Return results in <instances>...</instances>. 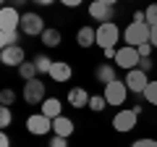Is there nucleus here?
I'll return each instance as SVG.
<instances>
[{
  "label": "nucleus",
  "instance_id": "nucleus-1",
  "mask_svg": "<svg viewBox=\"0 0 157 147\" xmlns=\"http://www.w3.org/2000/svg\"><path fill=\"white\" fill-rule=\"evenodd\" d=\"M149 32H152V26L147 21H131L128 26L123 29V40H126V45L139 47V45H144V42H149Z\"/></svg>",
  "mask_w": 157,
  "mask_h": 147
},
{
  "label": "nucleus",
  "instance_id": "nucleus-2",
  "mask_svg": "<svg viewBox=\"0 0 157 147\" xmlns=\"http://www.w3.org/2000/svg\"><path fill=\"white\" fill-rule=\"evenodd\" d=\"M118 40H121V29H118L115 21H105L97 26V45L102 47V50H107V47H115Z\"/></svg>",
  "mask_w": 157,
  "mask_h": 147
},
{
  "label": "nucleus",
  "instance_id": "nucleus-3",
  "mask_svg": "<svg viewBox=\"0 0 157 147\" xmlns=\"http://www.w3.org/2000/svg\"><path fill=\"white\" fill-rule=\"evenodd\" d=\"M24 100H26L29 105H42V102L47 100V87L42 84L39 76L24 84Z\"/></svg>",
  "mask_w": 157,
  "mask_h": 147
},
{
  "label": "nucleus",
  "instance_id": "nucleus-4",
  "mask_svg": "<svg viewBox=\"0 0 157 147\" xmlns=\"http://www.w3.org/2000/svg\"><path fill=\"white\" fill-rule=\"evenodd\" d=\"M45 18L39 16V13H34V11H26V13H21V32L24 34H29V37H42V32H45Z\"/></svg>",
  "mask_w": 157,
  "mask_h": 147
},
{
  "label": "nucleus",
  "instance_id": "nucleus-5",
  "mask_svg": "<svg viewBox=\"0 0 157 147\" xmlns=\"http://www.w3.org/2000/svg\"><path fill=\"white\" fill-rule=\"evenodd\" d=\"M139 50L131 45H123V47H118V55H115V66H121L123 71H131V68H139Z\"/></svg>",
  "mask_w": 157,
  "mask_h": 147
},
{
  "label": "nucleus",
  "instance_id": "nucleus-6",
  "mask_svg": "<svg viewBox=\"0 0 157 147\" xmlns=\"http://www.w3.org/2000/svg\"><path fill=\"white\" fill-rule=\"evenodd\" d=\"M21 29V13L16 6H3L0 8V32H16Z\"/></svg>",
  "mask_w": 157,
  "mask_h": 147
},
{
  "label": "nucleus",
  "instance_id": "nucleus-7",
  "mask_svg": "<svg viewBox=\"0 0 157 147\" xmlns=\"http://www.w3.org/2000/svg\"><path fill=\"white\" fill-rule=\"evenodd\" d=\"M126 97H128V87H126V81L115 79L113 84H107V87H105V100H107V105L121 108V105L126 102Z\"/></svg>",
  "mask_w": 157,
  "mask_h": 147
},
{
  "label": "nucleus",
  "instance_id": "nucleus-8",
  "mask_svg": "<svg viewBox=\"0 0 157 147\" xmlns=\"http://www.w3.org/2000/svg\"><path fill=\"white\" fill-rule=\"evenodd\" d=\"M136 118H139V116L134 113V108H128V110H126V108H121V110L113 116V129L121 131V134H128V131L136 126Z\"/></svg>",
  "mask_w": 157,
  "mask_h": 147
},
{
  "label": "nucleus",
  "instance_id": "nucleus-9",
  "mask_svg": "<svg viewBox=\"0 0 157 147\" xmlns=\"http://www.w3.org/2000/svg\"><path fill=\"white\" fill-rule=\"evenodd\" d=\"M26 131L34 137H42L47 131H52V118H47L45 113H32L26 118Z\"/></svg>",
  "mask_w": 157,
  "mask_h": 147
},
{
  "label": "nucleus",
  "instance_id": "nucleus-10",
  "mask_svg": "<svg viewBox=\"0 0 157 147\" xmlns=\"http://www.w3.org/2000/svg\"><path fill=\"white\" fill-rule=\"evenodd\" d=\"M126 87H128V92H136V95H144L147 84H149V76H147L141 68H131V71H126Z\"/></svg>",
  "mask_w": 157,
  "mask_h": 147
},
{
  "label": "nucleus",
  "instance_id": "nucleus-11",
  "mask_svg": "<svg viewBox=\"0 0 157 147\" xmlns=\"http://www.w3.org/2000/svg\"><path fill=\"white\" fill-rule=\"evenodd\" d=\"M0 63L3 66H21V63H26V53H24L21 45H13V47H3L0 50Z\"/></svg>",
  "mask_w": 157,
  "mask_h": 147
},
{
  "label": "nucleus",
  "instance_id": "nucleus-12",
  "mask_svg": "<svg viewBox=\"0 0 157 147\" xmlns=\"http://www.w3.org/2000/svg\"><path fill=\"white\" fill-rule=\"evenodd\" d=\"M86 11H89V16L94 18V21H100V24H105V21H113V16H115L113 6H107V3H102V0H92Z\"/></svg>",
  "mask_w": 157,
  "mask_h": 147
},
{
  "label": "nucleus",
  "instance_id": "nucleus-13",
  "mask_svg": "<svg viewBox=\"0 0 157 147\" xmlns=\"http://www.w3.org/2000/svg\"><path fill=\"white\" fill-rule=\"evenodd\" d=\"M94 79L100 81V84H113V81L118 79V66L115 63H100V66L94 68Z\"/></svg>",
  "mask_w": 157,
  "mask_h": 147
},
{
  "label": "nucleus",
  "instance_id": "nucleus-14",
  "mask_svg": "<svg viewBox=\"0 0 157 147\" xmlns=\"http://www.w3.org/2000/svg\"><path fill=\"white\" fill-rule=\"evenodd\" d=\"M89 100H92V95L84 89V87H71L68 89V105L71 108H89Z\"/></svg>",
  "mask_w": 157,
  "mask_h": 147
},
{
  "label": "nucleus",
  "instance_id": "nucleus-15",
  "mask_svg": "<svg viewBox=\"0 0 157 147\" xmlns=\"http://www.w3.org/2000/svg\"><path fill=\"white\" fill-rule=\"evenodd\" d=\"M71 76H73V68L68 66L66 61H55V63H52V68H50V79L52 81L63 84V81H68Z\"/></svg>",
  "mask_w": 157,
  "mask_h": 147
},
{
  "label": "nucleus",
  "instance_id": "nucleus-16",
  "mask_svg": "<svg viewBox=\"0 0 157 147\" xmlns=\"http://www.w3.org/2000/svg\"><path fill=\"white\" fill-rule=\"evenodd\" d=\"M73 129H76V124H73L68 116H58V118H52V134H58V137H71L73 134Z\"/></svg>",
  "mask_w": 157,
  "mask_h": 147
},
{
  "label": "nucleus",
  "instance_id": "nucleus-17",
  "mask_svg": "<svg viewBox=\"0 0 157 147\" xmlns=\"http://www.w3.org/2000/svg\"><path fill=\"white\" fill-rule=\"evenodd\" d=\"M76 45L78 47H92L97 45V29L94 26H81L76 32Z\"/></svg>",
  "mask_w": 157,
  "mask_h": 147
},
{
  "label": "nucleus",
  "instance_id": "nucleus-18",
  "mask_svg": "<svg viewBox=\"0 0 157 147\" xmlns=\"http://www.w3.org/2000/svg\"><path fill=\"white\" fill-rule=\"evenodd\" d=\"M39 113H45L47 118H58V116H63V102L58 100V97H47L45 102H42V110Z\"/></svg>",
  "mask_w": 157,
  "mask_h": 147
},
{
  "label": "nucleus",
  "instance_id": "nucleus-19",
  "mask_svg": "<svg viewBox=\"0 0 157 147\" xmlns=\"http://www.w3.org/2000/svg\"><path fill=\"white\" fill-rule=\"evenodd\" d=\"M39 40H42V45H45V47H58V45L63 42V34L58 32L55 26H47L45 32H42V37H39Z\"/></svg>",
  "mask_w": 157,
  "mask_h": 147
},
{
  "label": "nucleus",
  "instance_id": "nucleus-20",
  "mask_svg": "<svg viewBox=\"0 0 157 147\" xmlns=\"http://www.w3.org/2000/svg\"><path fill=\"white\" fill-rule=\"evenodd\" d=\"M18 40H21V29H16V32H0V50L18 45Z\"/></svg>",
  "mask_w": 157,
  "mask_h": 147
},
{
  "label": "nucleus",
  "instance_id": "nucleus-21",
  "mask_svg": "<svg viewBox=\"0 0 157 147\" xmlns=\"http://www.w3.org/2000/svg\"><path fill=\"white\" fill-rule=\"evenodd\" d=\"M18 76H21L24 81H32V79H37L39 74H37V63H21V66H18Z\"/></svg>",
  "mask_w": 157,
  "mask_h": 147
},
{
  "label": "nucleus",
  "instance_id": "nucleus-22",
  "mask_svg": "<svg viewBox=\"0 0 157 147\" xmlns=\"http://www.w3.org/2000/svg\"><path fill=\"white\" fill-rule=\"evenodd\" d=\"M34 63H37V74H47V76H50V68H52V58L50 55H45V53H42V55H37L34 58Z\"/></svg>",
  "mask_w": 157,
  "mask_h": 147
},
{
  "label": "nucleus",
  "instance_id": "nucleus-23",
  "mask_svg": "<svg viewBox=\"0 0 157 147\" xmlns=\"http://www.w3.org/2000/svg\"><path fill=\"white\" fill-rule=\"evenodd\" d=\"M89 108L94 110V113H102L107 108V100H105V95H92V100H89Z\"/></svg>",
  "mask_w": 157,
  "mask_h": 147
},
{
  "label": "nucleus",
  "instance_id": "nucleus-24",
  "mask_svg": "<svg viewBox=\"0 0 157 147\" xmlns=\"http://www.w3.org/2000/svg\"><path fill=\"white\" fill-rule=\"evenodd\" d=\"M13 121V113H11V108L8 105H0V129H8Z\"/></svg>",
  "mask_w": 157,
  "mask_h": 147
},
{
  "label": "nucleus",
  "instance_id": "nucleus-25",
  "mask_svg": "<svg viewBox=\"0 0 157 147\" xmlns=\"http://www.w3.org/2000/svg\"><path fill=\"white\" fill-rule=\"evenodd\" d=\"M144 100L149 102V105H157V81H149L144 89Z\"/></svg>",
  "mask_w": 157,
  "mask_h": 147
},
{
  "label": "nucleus",
  "instance_id": "nucleus-26",
  "mask_svg": "<svg viewBox=\"0 0 157 147\" xmlns=\"http://www.w3.org/2000/svg\"><path fill=\"white\" fill-rule=\"evenodd\" d=\"M144 16H147V24L155 26V24H157V3H149V6L144 8Z\"/></svg>",
  "mask_w": 157,
  "mask_h": 147
},
{
  "label": "nucleus",
  "instance_id": "nucleus-27",
  "mask_svg": "<svg viewBox=\"0 0 157 147\" xmlns=\"http://www.w3.org/2000/svg\"><path fill=\"white\" fill-rule=\"evenodd\" d=\"M13 100H16V92H13V89H3V92H0V105H8V108H11Z\"/></svg>",
  "mask_w": 157,
  "mask_h": 147
},
{
  "label": "nucleus",
  "instance_id": "nucleus-28",
  "mask_svg": "<svg viewBox=\"0 0 157 147\" xmlns=\"http://www.w3.org/2000/svg\"><path fill=\"white\" fill-rule=\"evenodd\" d=\"M131 147H157V139H152V137H141V139H136Z\"/></svg>",
  "mask_w": 157,
  "mask_h": 147
},
{
  "label": "nucleus",
  "instance_id": "nucleus-29",
  "mask_svg": "<svg viewBox=\"0 0 157 147\" xmlns=\"http://www.w3.org/2000/svg\"><path fill=\"white\" fill-rule=\"evenodd\" d=\"M47 147H68V139H66V137L52 134V139H50V145H47Z\"/></svg>",
  "mask_w": 157,
  "mask_h": 147
},
{
  "label": "nucleus",
  "instance_id": "nucleus-30",
  "mask_svg": "<svg viewBox=\"0 0 157 147\" xmlns=\"http://www.w3.org/2000/svg\"><path fill=\"white\" fill-rule=\"evenodd\" d=\"M136 50H139V55H141V58H149L155 47H152V42H144V45H139V47H136Z\"/></svg>",
  "mask_w": 157,
  "mask_h": 147
},
{
  "label": "nucleus",
  "instance_id": "nucleus-31",
  "mask_svg": "<svg viewBox=\"0 0 157 147\" xmlns=\"http://www.w3.org/2000/svg\"><path fill=\"white\" fill-rule=\"evenodd\" d=\"M139 68H141L144 74H149L152 68H155V63H152V58H141V61H139Z\"/></svg>",
  "mask_w": 157,
  "mask_h": 147
},
{
  "label": "nucleus",
  "instance_id": "nucleus-32",
  "mask_svg": "<svg viewBox=\"0 0 157 147\" xmlns=\"http://www.w3.org/2000/svg\"><path fill=\"white\" fill-rule=\"evenodd\" d=\"M60 3H63L66 8H78L81 3H84V0H60Z\"/></svg>",
  "mask_w": 157,
  "mask_h": 147
},
{
  "label": "nucleus",
  "instance_id": "nucleus-33",
  "mask_svg": "<svg viewBox=\"0 0 157 147\" xmlns=\"http://www.w3.org/2000/svg\"><path fill=\"white\" fill-rule=\"evenodd\" d=\"M149 42H152V47H157V24L152 26V32H149Z\"/></svg>",
  "mask_w": 157,
  "mask_h": 147
},
{
  "label": "nucleus",
  "instance_id": "nucleus-34",
  "mask_svg": "<svg viewBox=\"0 0 157 147\" xmlns=\"http://www.w3.org/2000/svg\"><path fill=\"white\" fill-rule=\"evenodd\" d=\"M0 147H11V139H8V134H6V131L0 134Z\"/></svg>",
  "mask_w": 157,
  "mask_h": 147
},
{
  "label": "nucleus",
  "instance_id": "nucleus-35",
  "mask_svg": "<svg viewBox=\"0 0 157 147\" xmlns=\"http://www.w3.org/2000/svg\"><path fill=\"white\" fill-rule=\"evenodd\" d=\"M134 21H147V16H144V11H136V13H134Z\"/></svg>",
  "mask_w": 157,
  "mask_h": 147
},
{
  "label": "nucleus",
  "instance_id": "nucleus-36",
  "mask_svg": "<svg viewBox=\"0 0 157 147\" xmlns=\"http://www.w3.org/2000/svg\"><path fill=\"white\" fill-rule=\"evenodd\" d=\"M32 3H37V6H50V3H55V0H32Z\"/></svg>",
  "mask_w": 157,
  "mask_h": 147
},
{
  "label": "nucleus",
  "instance_id": "nucleus-37",
  "mask_svg": "<svg viewBox=\"0 0 157 147\" xmlns=\"http://www.w3.org/2000/svg\"><path fill=\"white\" fill-rule=\"evenodd\" d=\"M24 3H29V0H13V6H16V8H21Z\"/></svg>",
  "mask_w": 157,
  "mask_h": 147
},
{
  "label": "nucleus",
  "instance_id": "nucleus-38",
  "mask_svg": "<svg viewBox=\"0 0 157 147\" xmlns=\"http://www.w3.org/2000/svg\"><path fill=\"white\" fill-rule=\"evenodd\" d=\"M102 3H107V6H115V3H118V0H102Z\"/></svg>",
  "mask_w": 157,
  "mask_h": 147
},
{
  "label": "nucleus",
  "instance_id": "nucleus-39",
  "mask_svg": "<svg viewBox=\"0 0 157 147\" xmlns=\"http://www.w3.org/2000/svg\"><path fill=\"white\" fill-rule=\"evenodd\" d=\"M3 6H8V0H3Z\"/></svg>",
  "mask_w": 157,
  "mask_h": 147
}]
</instances>
